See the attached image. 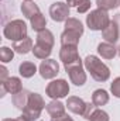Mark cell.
Wrapping results in <instances>:
<instances>
[{
    "mask_svg": "<svg viewBox=\"0 0 120 121\" xmlns=\"http://www.w3.org/2000/svg\"><path fill=\"white\" fill-rule=\"evenodd\" d=\"M60 73V65L55 59H44L40 65V75L42 79H54Z\"/></svg>",
    "mask_w": 120,
    "mask_h": 121,
    "instance_id": "obj_8",
    "label": "cell"
},
{
    "mask_svg": "<svg viewBox=\"0 0 120 121\" xmlns=\"http://www.w3.org/2000/svg\"><path fill=\"white\" fill-rule=\"evenodd\" d=\"M50 16L57 23L66 21L68 16H69V6L66 3H64V1H57V3L51 4V7H50Z\"/></svg>",
    "mask_w": 120,
    "mask_h": 121,
    "instance_id": "obj_7",
    "label": "cell"
},
{
    "mask_svg": "<svg viewBox=\"0 0 120 121\" xmlns=\"http://www.w3.org/2000/svg\"><path fill=\"white\" fill-rule=\"evenodd\" d=\"M14 56V52H13V48H9V47H1L0 49V59L3 63H7L13 59Z\"/></svg>",
    "mask_w": 120,
    "mask_h": 121,
    "instance_id": "obj_25",
    "label": "cell"
},
{
    "mask_svg": "<svg viewBox=\"0 0 120 121\" xmlns=\"http://www.w3.org/2000/svg\"><path fill=\"white\" fill-rule=\"evenodd\" d=\"M21 11H23V16H26L27 18L31 20L34 16H37L40 13V9L34 1H24L21 4Z\"/></svg>",
    "mask_w": 120,
    "mask_h": 121,
    "instance_id": "obj_20",
    "label": "cell"
},
{
    "mask_svg": "<svg viewBox=\"0 0 120 121\" xmlns=\"http://www.w3.org/2000/svg\"><path fill=\"white\" fill-rule=\"evenodd\" d=\"M79 38H81V34L74 32V31L65 30L61 34V45H62V47H64V45H74V47H78Z\"/></svg>",
    "mask_w": 120,
    "mask_h": 121,
    "instance_id": "obj_16",
    "label": "cell"
},
{
    "mask_svg": "<svg viewBox=\"0 0 120 121\" xmlns=\"http://www.w3.org/2000/svg\"><path fill=\"white\" fill-rule=\"evenodd\" d=\"M89 121H109V114L106 111H103V110L96 108L95 113L90 116Z\"/></svg>",
    "mask_w": 120,
    "mask_h": 121,
    "instance_id": "obj_27",
    "label": "cell"
},
{
    "mask_svg": "<svg viewBox=\"0 0 120 121\" xmlns=\"http://www.w3.org/2000/svg\"><path fill=\"white\" fill-rule=\"evenodd\" d=\"M47 113L54 118H60L65 116V106L61 103L60 100H52L50 104H47Z\"/></svg>",
    "mask_w": 120,
    "mask_h": 121,
    "instance_id": "obj_14",
    "label": "cell"
},
{
    "mask_svg": "<svg viewBox=\"0 0 120 121\" xmlns=\"http://www.w3.org/2000/svg\"><path fill=\"white\" fill-rule=\"evenodd\" d=\"M31 27H32V30L37 31V32L45 30V27H47V20H45V17H44L41 13H38L37 16H34V17L31 18Z\"/></svg>",
    "mask_w": 120,
    "mask_h": 121,
    "instance_id": "obj_22",
    "label": "cell"
},
{
    "mask_svg": "<svg viewBox=\"0 0 120 121\" xmlns=\"http://www.w3.org/2000/svg\"><path fill=\"white\" fill-rule=\"evenodd\" d=\"M69 93V85L66 80L64 79H58V80H52L51 83H48L47 89H45V94L54 100L57 99H62L65 96H68Z\"/></svg>",
    "mask_w": 120,
    "mask_h": 121,
    "instance_id": "obj_6",
    "label": "cell"
},
{
    "mask_svg": "<svg viewBox=\"0 0 120 121\" xmlns=\"http://www.w3.org/2000/svg\"><path fill=\"white\" fill-rule=\"evenodd\" d=\"M26 1H32V0H26Z\"/></svg>",
    "mask_w": 120,
    "mask_h": 121,
    "instance_id": "obj_36",
    "label": "cell"
},
{
    "mask_svg": "<svg viewBox=\"0 0 120 121\" xmlns=\"http://www.w3.org/2000/svg\"><path fill=\"white\" fill-rule=\"evenodd\" d=\"M83 1L85 0H66V4L69 6V7H79L81 4H83Z\"/></svg>",
    "mask_w": 120,
    "mask_h": 121,
    "instance_id": "obj_31",
    "label": "cell"
},
{
    "mask_svg": "<svg viewBox=\"0 0 120 121\" xmlns=\"http://www.w3.org/2000/svg\"><path fill=\"white\" fill-rule=\"evenodd\" d=\"M119 24L113 20V21H110L109 23V26L105 28V30L102 31V35H103V38H105V41L106 42H110V44H115L117 39H119Z\"/></svg>",
    "mask_w": 120,
    "mask_h": 121,
    "instance_id": "obj_12",
    "label": "cell"
},
{
    "mask_svg": "<svg viewBox=\"0 0 120 121\" xmlns=\"http://www.w3.org/2000/svg\"><path fill=\"white\" fill-rule=\"evenodd\" d=\"M65 70L66 73L69 75V79L71 82L75 85V86H82L85 85L86 82V73L83 70V66H82V60H76V62H72V63H68L65 65Z\"/></svg>",
    "mask_w": 120,
    "mask_h": 121,
    "instance_id": "obj_5",
    "label": "cell"
},
{
    "mask_svg": "<svg viewBox=\"0 0 120 121\" xmlns=\"http://www.w3.org/2000/svg\"><path fill=\"white\" fill-rule=\"evenodd\" d=\"M3 121H18V118H4Z\"/></svg>",
    "mask_w": 120,
    "mask_h": 121,
    "instance_id": "obj_34",
    "label": "cell"
},
{
    "mask_svg": "<svg viewBox=\"0 0 120 121\" xmlns=\"http://www.w3.org/2000/svg\"><path fill=\"white\" fill-rule=\"evenodd\" d=\"M30 96H31L30 91L23 89L21 91H18V93L13 94V104H14L18 110H24V108L27 107V104H28Z\"/></svg>",
    "mask_w": 120,
    "mask_h": 121,
    "instance_id": "obj_15",
    "label": "cell"
},
{
    "mask_svg": "<svg viewBox=\"0 0 120 121\" xmlns=\"http://www.w3.org/2000/svg\"><path fill=\"white\" fill-rule=\"evenodd\" d=\"M110 90H112V93H113L115 97H119L120 99V78H116V79L113 80V83H112V86H110Z\"/></svg>",
    "mask_w": 120,
    "mask_h": 121,
    "instance_id": "obj_29",
    "label": "cell"
},
{
    "mask_svg": "<svg viewBox=\"0 0 120 121\" xmlns=\"http://www.w3.org/2000/svg\"><path fill=\"white\" fill-rule=\"evenodd\" d=\"M3 86H4V89L9 91V93H11V94H16V93H18V91L23 90V86H21V80L18 79V78H7L3 83H1Z\"/></svg>",
    "mask_w": 120,
    "mask_h": 121,
    "instance_id": "obj_18",
    "label": "cell"
},
{
    "mask_svg": "<svg viewBox=\"0 0 120 121\" xmlns=\"http://www.w3.org/2000/svg\"><path fill=\"white\" fill-rule=\"evenodd\" d=\"M52 121H74V120H72L71 117H68V116L65 114V116H62V117H60V118H54Z\"/></svg>",
    "mask_w": 120,
    "mask_h": 121,
    "instance_id": "obj_33",
    "label": "cell"
},
{
    "mask_svg": "<svg viewBox=\"0 0 120 121\" xmlns=\"http://www.w3.org/2000/svg\"><path fill=\"white\" fill-rule=\"evenodd\" d=\"M65 30L74 31V32H78V34L82 35L83 34V26L78 18H68L65 21Z\"/></svg>",
    "mask_w": 120,
    "mask_h": 121,
    "instance_id": "obj_23",
    "label": "cell"
},
{
    "mask_svg": "<svg viewBox=\"0 0 120 121\" xmlns=\"http://www.w3.org/2000/svg\"><path fill=\"white\" fill-rule=\"evenodd\" d=\"M37 47H41V48H45V49H52L54 47V35L50 30H42L37 34V42H35Z\"/></svg>",
    "mask_w": 120,
    "mask_h": 121,
    "instance_id": "obj_10",
    "label": "cell"
},
{
    "mask_svg": "<svg viewBox=\"0 0 120 121\" xmlns=\"http://www.w3.org/2000/svg\"><path fill=\"white\" fill-rule=\"evenodd\" d=\"M44 107H45L44 99H42L38 93H31L28 104H27V107L23 110L21 117H24L27 121H35L40 116H41V111L44 110Z\"/></svg>",
    "mask_w": 120,
    "mask_h": 121,
    "instance_id": "obj_2",
    "label": "cell"
},
{
    "mask_svg": "<svg viewBox=\"0 0 120 121\" xmlns=\"http://www.w3.org/2000/svg\"><path fill=\"white\" fill-rule=\"evenodd\" d=\"M97 52L103 59H113L117 54V49L110 42H100L97 45Z\"/></svg>",
    "mask_w": 120,
    "mask_h": 121,
    "instance_id": "obj_13",
    "label": "cell"
},
{
    "mask_svg": "<svg viewBox=\"0 0 120 121\" xmlns=\"http://www.w3.org/2000/svg\"><path fill=\"white\" fill-rule=\"evenodd\" d=\"M3 34L7 39L16 42L27 37V26L23 20H13L4 26Z\"/></svg>",
    "mask_w": 120,
    "mask_h": 121,
    "instance_id": "obj_4",
    "label": "cell"
},
{
    "mask_svg": "<svg viewBox=\"0 0 120 121\" xmlns=\"http://www.w3.org/2000/svg\"><path fill=\"white\" fill-rule=\"evenodd\" d=\"M60 59L62 60L64 66L68 65V63L79 60L81 58H79V54H78V47H74V45H64V47H61Z\"/></svg>",
    "mask_w": 120,
    "mask_h": 121,
    "instance_id": "obj_9",
    "label": "cell"
},
{
    "mask_svg": "<svg viewBox=\"0 0 120 121\" xmlns=\"http://www.w3.org/2000/svg\"><path fill=\"white\" fill-rule=\"evenodd\" d=\"M96 108H97V107H96L93 103H86V108H85V111H83V116H82V117H83L85 120H89L90 116L95 113V110H96Z\"/></svg>",
    "mask_w": 120,
    "mask_h": 121,
    "instance_id": "obj_28",
    "label": "cell"
},
{
    "mask_svg": "<svg viewBox=\"0 0 120 121\" xmlns=\"http://www.w3.org/2000/svg\"><path fill=\"white\" fill-rule=\"evenodd\" d=\"M32 54H34V56L38 58V59H47V58L51 55V49H45V48H41V47L34 45Z\"/></svg>",
    "mask_w": 120,
    "mask_h": 121,
    "instance_id": "obj_26",
    "label": "cell"
},
{
    "mask_svg": "<svg viewBox=\"0 0 120 121\" xmlns=\"http://www.w3.org/2000/svg\"><path fill=\"white\" fill-rule=\"evenodd\" d=\"M32 39L30 37H26L20 41H16L13 42V49L17 52V54H28L31 49H32Z\"/></svg>",
    "mask_w": 120,
    "mask_h": 121,
    "instance_id": "obj_17",
    "label": "cell"
},
{
    "mask_svg": "<svg viewBox=\"0 0 120 121\" xmlns=\"http://www.w3.org/2000/svg\"><path fill=\"white\" fill-rule=\"evenodd\" d=\"M117 54H119V56H120V47H119V49H117Z\"/></svg>",
    "mask_w": 120,
    "mask_h": 121,
    "instance_id": "obj_35",
    "label": "cell"
},
{
    "mask_svg": "<svg viewBox=\"0 0 120 121\" xmlns=\"http://www.w3.org/2000/svg\"><path fill=\"white\" fill-rule=\"evenodd\" d=\"M66 108L74 114L83 116V111L86 108V103L82 99H79L76 96H72V97H68V100H66Z\"/></svg>",
    "mask_w": 120,
    "mask_h": 121,
    "instance_id": "obj_11",
    "label": "cell"
},
{
    "mask_svg": "<svg viewBox=\"0 0 120 121\" xmlns=\"http://www.w3.org/2000/svg\"><path fill=\"white\" fill-rule=\"evenodd\" d=\"M0 72H1V76H0V83H3V82L7 79V69H6L4 66H1V68H0Z\"/></svg>",
    "mask_w": 120,
    "mask_h": 121,
    "instance_id": "obj_32",
    "label": "cell"
},
{
    "mask_svg": "<svg viewBox=\"0 0 120 121\" xmlns=\"http://www.w3.org/2000/svg\"><path fill=\"white\" fill-rule=\"evenodd\" d=\"M90 4H92V3H90V0H85V1H83V4H81V6L76 9V10H78V13H86V11L90 9Z\"/></svg>",
    "mask_w": 120,
    "mask_h": 121,
    "instance_id": "obj_30",
    "label": "cell"
},
{
    "mask_svg": "<svg viewBox=\"0 0 120 121\" xmlns=\"http://www.w3.org/2000/svg\"><path fill=\"white\" fill-rule=\"evenodd\" d=\"M92 103H93L96 107H102V106L107 104V103H109V94H107V91L103 90V89L95 90L93 94H92Z\"/></svg>",
    "mask_w": 120,
    "mask_h": 121,
    "instance_id": "obj_19",
    "label": "cell"
},
{
    "mask_svg": "<svg viewBox=\"0 0 120 121\" xmlns=\"http://www.w3.org/2000/svg\"><path fill=\"white\" fill-rule=\"evenodd\" d=\"M85 68L96 82H106L110 78L109 68L95 55H88L85 58Z\"/></svg>",
    "mask_w": 120,
    "mask_h": 121,
    "instance_id": "obj_1",
    "label": "cell"
},
{
    "mask_svg": "<svg viewBox=\"0 0 120 121\" xmlns=\"http://www.w3.org/2000/svg\"><path fill=\"white\" fill-rule=\"evenodd\" d=\"M110 21L112 20H110L107 11L102 10V9H96L86 16V24L93 31H103L109 26Z\"/></svg>",
    "mask_w": 120,
    "mask_h": 121,
    "instance_id": "obj_3",
    "label": "cell"
},
{
    "mask_svg": "<svg viewBox=\"0 0 120 121\" xmlns=\"http://www.w3.org/2000/svg\"><path fill=\"white\" fill-rule=\"evenodd\" d=\"M96 4H97V9L107 11V10H113L117 6H120V0H96Z\"/></svg>",
    "mask_w": 120,
    "mask_h": 121,
    "instance_id": "obj_24",
    "label": "cell"
},
{
    "mask_svg": "<svg viewBox=\"0 0 120 121\" xmlns=\"http://www.w3.org/2000/svg\"><path fill=\"white\" fill-rule=\"evenodd\" d=\"M18 72H20V75H21L23 78H31V76L35 75V72H37V66H35L32 62H30V60H26V62L20 63V66H18Z\"/></svg>",
    "mask_w": 120,
    "mask_h": 121,
    "instance_id": "obj_21",
    "label": "cell"
}]
</instances>
